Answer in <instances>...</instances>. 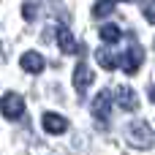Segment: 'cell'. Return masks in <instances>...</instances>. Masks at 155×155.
<instances>
[{
	"instance_id": "cell-14",
	"label": "cell",
	"mask_w": 155,
	"mask_h": 155,
	"mask_svg": "<svg viewBox=\"0 0 155 155\" xmlns=\"http://www.w3.org/2000/svg\"><path fill=\"white\" fill-rule=\"evenodd\" d=\"M144 16H147V22H153V25H155V5H153V3L144 5Z\"/></svg>"
},
{
	"instance_id": "cell-5",
	"label": "cell",
	"mask_w": 155,
	"mask_h": 155,
	"mask_svg": "<svg viewBox=\"0 0 155 155\" xmlns=\"http://www.w3.org/2000/svg\"><path fill=\"white\" fill-rule=\"evenodd\" d=\"M109 106H112V95H109V90H101L93 101V117L101 125H109Z\"/></svg>"
},
{
	"instance_id": "cell-12",
	"label": "cell",
	"mask_w": 155,
	"mask_h": 155,
	"mask_svg": "<svg viewBox=\"0 0 155 155\" xmlns=\"http://www.w3.org/2000/svg\"><path fill=\"white\" fill-rule=\"evenodd\" d=\"M114 5H117V0H95V5H93V16H109L112 11H114Z\"/></svg>"
},
{
	"instance_id": "cell-6",
	"label": "cell",
	"mask_w": 155,
	"mask_h": 155,
	"mask_svg": "<svg viewBox=\"0 0 155 155\" xmlns=\"http://www.w3.org/2000/svg\"><path fill=\"white\" fill-rule=\"evenodd\" d=\"M41 125H44V131L52 134V136H63V134L68 131V120H65L63 114H54V112H46V114L41 117Z\"/></svg>"
},
{
	"instance_id": "cell-11",
	"label": "cell",
	"mask_w": 155,
	"mask_h": 155,
	"mask_svg": "<svg viewBox=\"0 0 155 155\" xmlns=\"http://www.w3.org/2000/svg\"><path fill=\"white\" fill-rule=\"evenodd\" d=\"M120 38H123V33H120L117 25H104V27H101V41H104V44H117Z\"/></svg>"
},
{
	"instance_id": "cell-15",
	"label": "cell",
	"mask_w": 155,
	"mask_h": 155,
	"mask_svg": "<svg viewBox=\"0 0 155 155\" xmlns=\"http://www.w3.org/2000/svg\"><path fill=\"white\" fill-rule=\"evenodd\" d=\"M150 101L155 104V87H150Z\"/></svg>"
},
{
	"instance_id": "cell-8",
	"label": "cell",
	"mask_w": 155,
	"mask_h": 155,
	"mask_svg": "<svg viewBox=\"0 0 155 155\" xmlns=\"http://www.w3.org/2000/svg\"><path fill=\"white\" fill-rule=\"evenodd\" d=\"M19 65H22V71H27V74H41V71L46 68V60H44L38 52H25L22 60H19Z\"/></svg>"
},
{
	"instance_id": "cell-17",
	"label": "cell",
	"mask_w": 155,
	"mask_h": 155,
	"mask_svg": "<svg viewBox=\"0 0 155 155\" xmlns=\"http://www.w3.org/2000/svg\"><path fill=\"white\" fill-rule=\"evenodd\" d=\"M153 5H155V0H153Z\"/></svg>"
},
{
	"instance_id": "cell-13",
	"label": "cell",
	"mask_w": 155,
	"mask_h": 155,
	"mask_svg": "<svg viewBox=\"0 0 155 155\" xmlns=\"http://www.w3.org/2000/svg\"><path fill=\"white\" fill-rule=\"evenodd\" d=\"M22 16H25L27 22H33V19H35V5H33V3H25V5H22Z\"/></svg>"
},
{
	"instance_id": "cell-16",
	"label": "cell",
	"mask_w": 155,
	"mask_h": 155,
	"mask_svg": "<svg viewBox=\"0 0 155 155\" xmlns=\"http://www.w3.org/2000/svg\"><path fill=\"white\" fill-rule=\"evenodd\" d=\"M123 3H134V0H123Z\"/></svg>"
},
{
	"instance_id": "cell-9",
	"label": "cell",
	"mask_w": 155,
	"mask_h": 155,
	"mask_svg": "<svg viewBox=\"0 0 155 155\" xmlns=\"http://www.w3.org/2000/svg\"><path fill=\"white\" fill-rule=\"evenodd\" d=\"M117 106L123 112H136L139 109V98L131 87H117Z\"/></svg>"
},
{
	"instance_id": "cell-2",
	"label": "cell",
	"mask_w": 155,
	"mask_h": 155,
	"mask_svg": "<svg viewBox=\"0 0 155 155\" xmlns=\"http://www.w3.org/2000/svg\"><path fill=\"white\" fill-rule=\"evenodd\" d=\"M120 60H123V71H125L128 76H134V74L142 68V63H144V49L139 46V41H131L128 52H125Z\"/></svg>"
},
{
	"instance_id": "cell-1",
	"label": "cell",
	"mask_w": 155,
	"mask_h": 155,
	"mask_svg": "<svg viewBox=\"0 0 155 155\" xmlns=\"http://www.w3.org/2000/svg\"><path fill=\"white\" fill-rule=\"evenodd\" d=\"M0 114L5 117V120H19L22 114H25V101H22V95L19 93H5L3 98H0Z\"/></svg>"
},
{
	"instance_id": "cell-10",
	"label": "cell",
	"mask_w": 155,
	"mask_h": 155,
	"mask_svg": "<svg viewBox=\"0 0 155 155\" xmlns=\"http://www.w3.org/2000/svg\"><path fill=\"white\" fill-rule=\"evenodd\" d=\"M95 60H98V65H101L104 71H114L120 57H114V54H112V52H106V49H98V52H95Z\"/></svg>"
},
{
	"instance_id": "cell-4",
	"label": "cell",
	"mask_w": 155,
	"mask_h": 155,
	"mask_svg": "<svg viewBox=\"0 0 155 155\" xmlns=\"http://www.w3.org/2000/svg\"><path fill=\"white\" fill-rule=\"evenodd\" d=\"M57 46H60V52H65V54H82V52H84V46L74 38V33H71L68 27H57Z\"/></svg>"
},
{
	"instance_id": "cell-3",
	"label": "cell",
	"mask_w": 155,
	"mask_h": 155,
	"mask_svg": "<svg viewBox=\"0 0 155 155\" xmlns=\"http://www.w3.org/2000/svg\"><path fill=\"white\" fill-rule=\"evenodd\" d=\"M128 139H131V144H136V147H153V142H155L150 125L142 123V120H136V123L128 125Z\"/></svg>"
},
{
	"instance_id": "cell-7",
	"label": "cell",
	"mask_w": 155,
	"mask_h": 155,
	"mask_svg": "<svg viewBox=\"0 0 155 155\" xmlns=\"http://www.w3.org/2000/svg\"><path fill=\"white\" fill-rule=\"evenodd\" d=\"M93 84V74H90V68L79 60V65H76V71H74V87H76V93H79V98L87 93V87Z\"/></svg>"
}]
</instances>
